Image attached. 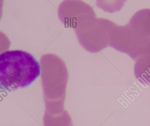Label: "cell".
<instances>
[{"mask_svg": "<svg viewBox=\"0 0 150 126\" xmlns=\"http://www.w3.org/2000/svg\"><path fill=\"white\" fill-rule=\"evenodd\" d=\"M41 74L38 61L21 50H9L0 55V83L5 90H16L31 84Z\"/></svg>", "mask_w": 150, "mask_h": 126, "instance_id": "6da1fadb", "label": "cell"}, {"mask_svg": "<svg viewBox=\"0 0 150 126\" xmlns=\"http://www.w3.org/2000/svg\"><path fill=\"white\" fill-rule=\"evenodd\" d=\"M109 46L136 61L142 55L150 54V38L139 36L129 24L115 25L110 32Z\"/></svg>", "mask_w": 150, "mask_h": 126, "instance_id": "7a4b0ae2", "label": "cell"}, {"mask_svg": "<svg viewBox=\"0 0 150 126\" xmlns=\"http://www.w3.org/2000/svg\"><path fill=\"white\" fill-rule=\"evenodd\" d=\"M129 25L139 36L150 38V10L138 11L133 16Z\"/></svg>", "mask_w": 150, "mask_h": 126, "instance_id": "3957f363", "label": "cell"}, {"mask_svg": "<svg viewBox=\"0 0 150 126\" xmlns=\"http://www.w3.org/2000/svg\"><path fill=\"white\" fill-rule=\"evenodd\" d=\"M134 72L139 83L150 85V54L142 55L136 60Z\"/></svg>", "mask_w": 150, "mask_h": 126, "instance_id": "277c9868", "label": "cell"}]
</instances>
